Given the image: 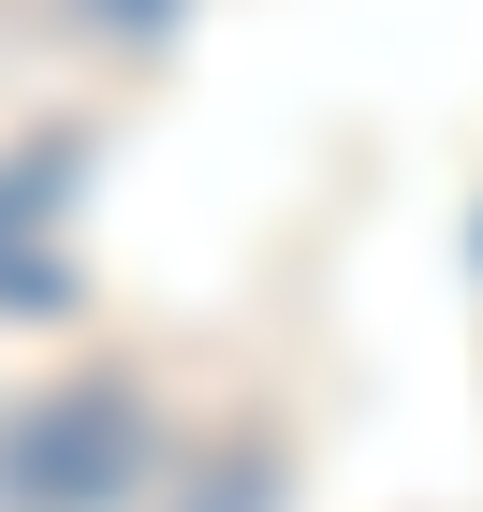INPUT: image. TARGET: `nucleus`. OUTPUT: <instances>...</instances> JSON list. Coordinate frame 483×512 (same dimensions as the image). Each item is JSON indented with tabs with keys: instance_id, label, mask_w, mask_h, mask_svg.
I'll list each match as a JSON object with an SVG mask.
<instances>
[{
	"instance_id": "obj_1",
	"label": "nucleus",
	"mask_w": 483,
	"mask_h": 512,
	"mask_svg": "<svg viewBox=\"0 0 483 512\" xmlns=\"http://www.w3.org/2000/svg\"><path fill=\"white\" fill-rule=\"evenodd\" d=\"M118 483H132V395L118 381L44 395L15 425V454H0V512H103Z\"/></svg>"
},
{
	"instance_id": "obj_2",
	"label": "nucleus",
	"mask_w": 483,
	"mask_h": 512,
	"mask_svg": "<svg viewBox=\"0 0 483 512\" xmlns=\"http://www.w3.org/2000/svg\"><path fill=\"white\" fill-rule=\"evenodd\" d=\"M88 15H103V30H161L176 0H88Z\"/></svg>"
}]
</instances>
